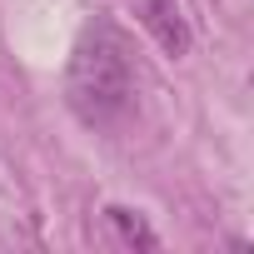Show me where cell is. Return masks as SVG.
Returning a JSON list of instances; mask_svg holds the SVG:
<instances>
[{
  "instance_id": "cell-1",
  "label": "cell",
  "mask_w": 254,
  "mask_h": 254,
  "mask_svg": "<svg viewBox=\"0 0 254 254\" xmlns=\"http://www.w3.org/2000/svg\"><path fill=\"white\" fill-rule=\"evenodd\" d=\"M65 100L80 125L90 130H110L130 115L135 105V60L130 40H125L110 20H90L70 50L65 65Z\"/></svg>"
},
{
  "instance_id": "cell-2",
  "label": "cell",
  "mask_w": 254,
  "mask_h": 254,
  "mask_svg": "<svg viewBox=\"0 0 254 254\" xmlns=\"http://www.w3.org/2000/svg\"><path fill=\"white\" fill-rule=\"evenodd\" d=\"M125 5L135 10L140 30H145V35H150L170 60H185V55H190L194 30H190V15H185L180 0H125Z\"/></svg>"
},
{
  "instance_id": "cell-3",
  "label": "cell",
  "mask_w": 254,
  "mask_h": 254,
  "mask_svg": "<svg viewBox=\"0 0 254 254\" xmlns=\"http://www.w3.org/2000/svg\"><path fill=\"white\" fill-rule=\"evenodd\" d=\"M105 224L115 229V239H120L125 249H160V234H155L140 214L120 209V204H110V209H105Z\"/></svg>"
}]
</instances>
